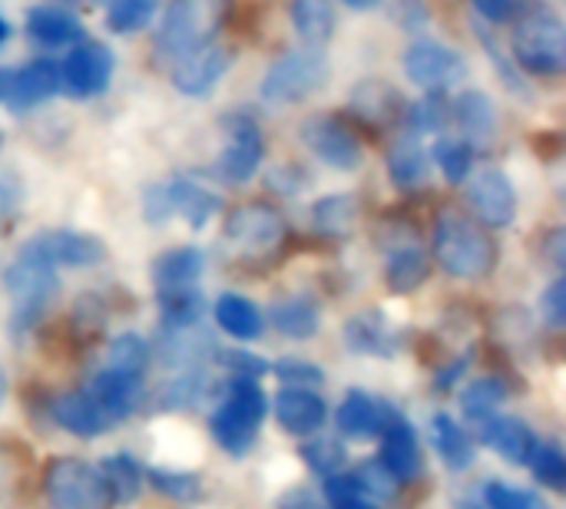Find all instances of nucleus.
Returning <instances> with one entry per match:
<instances>
[{
	"mask_svg": "<svg viewBox=\"0 0 566 509\" xmlns=\"http://www.w3.org/2000/svg\"><path fill=\"white\" fill-rule=\"evenodd\" d=\"M395 17H398V23H405L408 30H418V26L428 23V7H424L421 0H398V3H395Z\"/></svg>",
	"mask_w": 566,
	"mask_h": 509,
	"instance_id": "603ef678",
	"label": "nucleus"
},
{
	"mask_svg": "<svg viewBox=\"0 0 566 509\" xmlns=\"http://www.w3.org/2000/svg\"><path fill=\"white\" fill-rule=\"evenodd\" d=\"M345 344L358 354H371V358H391L398 354V331L391 328V321L378 311H361L355 318H348L345 325Z\"/></svg>",
	"mask_w": 566,
	"mask_h": 509,
	"instance_id": "5701e85b",
	"label": "nucleus"
},
{
	"mask_svg": "<svg viewBox=\"0 0 566 509\" xmlns=\"http://www.w3.org/2000/svg\"><path fill=\"white\" fill-rule=\"evenodd\" d=\"M103 480H106L113 500L133 503L136 494H139V487H143V467H139L133 457L116 454V457H106V464H103Z\"/></svg>",
	"mask_w": 566,
	"mask_h": 509,
	"instance_id": "e433bc0d",
	"label": "nucleus"
},
{
	"mask_svg": "<svg viewBox=\"0 0 566 509\" xmlns=\"http://www.w3.org/2000/svg\"><path fill=\"white\" fill-rule=\"evenodd\" d=\"M222 358H226V364H229V368H235V371H239V378H259V374H265V364H262V358H255V354L222 351Z\"/></svg>",
	"mask_w": 566,
	"mask_h": 509,
	"instance_id": "864d4df0",
	"label": "nucleus"
},
{
	"mask_svg": "<svg viewBox=\"0 0 566 509\" xmlns=\"http://www.w3.org/2000/svg\"><path fill=\"white\" fill-rule=\"evenodd\" d=\"M20 255L33 258V262H43L50 268H90V265H99L106 258V245L96 235H86V232L53 229V232L33 235L20 248Z\"/></svg>",
	"mask_w": 566,
	"mask_h": 509,
	"instance_id": "f8f14e48",
	"label": "nucleus"
},
{
	"mask_svg": "<svg viewBox=\"0 0 566 509\" xmlns=\"http://www.w3.org/2000/svg\"><path fill=\"white\" fill-rule=\"evenodd\" d=\"M335 509H375L371 503H365V500H352V503H342V507Z\"/></svg>",
	"mask_w": 566,
	"mask_h": 509,
	"instance_id": "bf43d9fd",
	"label": "nucleus"
},
{
	"mask_svg": "<svg viewBox=\"0 0 566 509\" xmlns=\"http://www.w3.org/2000/svg\"><path fill=\"white\" fill-rule=\"evenodd\" d=\"M143 212L149 222H166L172 215H179L186 225L192 229H202L216 212H219V199L202 189L199 182H189V179H172L166 185H153L146 192V202H143Z\"/></svg>",
	"mask_w": 566,
	"mask_h": 509,
	"instance_id": "1a4fd4ad",
	"label": "nucleus"
},
{
	"mask_svg": "<svg viewBox=\"0 0 566 509\" xmlns=\"http://www.w3.org/2000/svg\"><path fill=\"white\" fill-rule=\"evenodd\" d=\"M348 106L361 123L381 126V129L395 126V123H405V113H408V99L388 79H361V83H355L352 93H348Z\"/></svg>",
	"mask_w": 566,
	"mask_h": 509,
	"instance_id": "6ab92c4d",
	"label": "nucleus"
},
{
	"mask_svg": "<svg viewBox=\"0 0 566 509\" xmlns=\"http://www.w3.org/2000/svg\"><path fill=\"white\" fill-rule=\"evenodd\" d=\"M272 325L285 338H295V341L315 338V331H318V308H315L312 298L292 295V298H285V301H279L272 308Z\"/></svg>",
	"mask_w": 566,
	"mask_h": 509,
	"instance_id": "72a5a7b5",
	"label": "nucleus"
},
{
	"mask_svg": "<svg viewBox=\"0 0 566 509\" xmlns=\"http://www.w3.org/2000/svg\"><path fill=\"white\" fill-rule=\"evenodd\" d=\"M504 397H507V391H504L501 381H494V378L491 381H474L471 388L461 391V407H464L468 417L484 421V417H491L501 407Z\"/></svg>",
	"mask_w": 566,
	"mask_h": 509,
	"instance_id": "a19ab883",
	"label": "nucleus"
},
{
	"mask_svg": "<svg viewBox=\"0 0 566 509\" xmlns=\"http://www.w3.org/2000/svg\"><path fill=\"white\" fill-rule=\"evenodd\" d=\"M328 73H332L328 56L318 46L292 50L269 66L259 93L269 106H295V103L315 96L328 83Z\"/></svg>",
	"mask_w": 566,
	"mask_h": 509,
	"instance_id": "20e7f679",
	"label": "nucleus"
},
{
	"mask_svg": "<svg viewBox=\"0 0 566 509\" xmlns=\"http://www.w3.org/2000/svg\"><path fill=\"white\" fill-rule=\"evenodd\" d=\"M285 235H289V225H285L282 212L265 202H245V205L232 209L222 225L226 245L242 258H265V255L279 252Z\"/></svg>",
	"mask_w": 566,
	"mask_h": 509,
	"instance_id": "423d86ee",
	"label": "nucleus"
},
{
	"mask_svg": "<svg viewBox=\"0 0 566 509\" xmlns=\"http://www.w3.org/2000/svg\"><path fill=\"white\" fill-rule=\"evenodd\" d=\"M431 275V258L421 252V248H398L391 252L388 265H385V278H388V288L398 291V295H408V291H418Z\"/></svg>",
	"mask_w": 566,
	"mask_h": 509,
	"instance_id": "2f4dec72",
	"label": "nucleus"
},
{
	"mask_svg": "<svg viewBox=\"0 0 566 509\" xmlns=\"http://www.w3.org/2000/svg\"><path fill=\"white\" fill-rule=\"evenodd\" d=\"M541 315L547 318L551 328H564L566 321V282L557 278L547 291H544V301H541Z\"/></svg>",
	"mask_w": 566,
	"mask_h": 509,
	"instance_id": "3c124183",
	"label": "nucleus"
},
{
	"mask_svg": "<svg viewBox=\"0 0 566 509\" xmlns=\"http://www.w3.org/2000/svg\"><path fill=\"white\" fill-rule=\"evenodd\" d=\"M431 162L424 146L418 142V136H401L391 149H388V176L401 192H411L418 185L428 182Z\"/></svg>",
	"mask_w": 566,
	"mask_h": 509,
	"instance_id": "bb28decb",
	"label": "nucleus"
},
{
	"mask_svg": "<svg viewBox=\"0 0 566 509\" xmlns=\"http://www.w3.org/2000/svg\"><path fill=\"white\" fill-rule=\"evenodd\" d=\"M275 378L285 381L289 388H318L325 381V374L315 364L298 361V358H285L282 364H275Z\"/></svg>",
	"mask_w": 566,
	"mask_h": 509,
	"instance_id": "a18cd8bd",
	"label": "nucleus"
},
{
	"mask_svg": "<svg viewBox=\"0 0 566 509\" xmlns=\"http://www.w3.org/2000/svg\"><path fill=\"white\" fill-rule=\"evenodd\" d=\"M116 70V56L99 40H80L60 63V89L70 99H93L103 96Z\"/></svg>",
	"mask_w": 566,
	"mask_h": 509,
	"instance_id": "6e6552de",
	"label": "nucleus"
},
{
	"mask_svg": "<svg viewBox=\"0 0 566 509\" xmlns=\"http://www.w3.org/2000/svg\"><path fill=\"white\" fill-rule=\"evenodd\" d=\"M451 119H458L464 139L478 149V146H491L497 139V109L494 99L481 89H464L454 103H451Z\"/></svg>",
	"mask_w": 566,
	"mask_h": 509,
	"instance_id": "4be33fe9",
	"label": "nucleus"
},
{
	"mask_svg": "<svg viewBox=\"0 0 566 509\" xmlns=\"http://www.w3.org/2000/svg\"><path fill=\"white\" fill-rule=\"evenodd\" d=\"M478 17L488 23H511L524 13L527 0H471Z\"/></svg>",
	"mask_w": 566,
	"mask_h": 509,
	"instance_id": "49530a36",
	"label": "nucleus"
},
{
	"mask_svg": "<svg viewBox=\"0 0 566 509\" xmlns=\"http://www.w3.org/2000/svg\"><path fill=\"white\" fill-rule=\"evenodd\" d=\"M289 17H292L295 33H298L308 46L328 43L332 33H335V26H338V17H335L332 0H292V3H289Z\"/></svg>",
	"mask_w": 566,
	"mask_h": 509,
	"instance_id": "c85d7f7f",
	"label": "nucleus"
},
{
	"mask_svg": "<svg viewBox=\"0 0 566 509\" xmlns=\"http://www.w3.org/2000/svg\"><path fill=\"white\" fill-rule=\"evenodd\" d=\"M514 56L531 76H560L566 70V26L551 7H524L514 20Z\"/></svg>",
	"mask_w": 566,
	"mask_h": 509,
	"instance_id": "7ed1b4c3",
	"label": "nucleus"
},
{
	"mask_svg": "<svg viewBox=\"0 0 566 509\" xmlns=\"http://www.w3.org/2000/svg\"><path fill=\"white\" fill-rule=\"evenodd\" d=\"M232 0H169L156 33V53L179 63L182 56L209 46L226 26Z\"/></svg>",
	"mask_w": 566,
	"mask_h": 509,
	"instance_id": "f03ea898",
	"label": "nucleus"
},
{
	"mask_svg": "<svg viewBox=\"0 0 566 509\" xmlns=\"http://www.w3.org/2000/svg\"><path fill=\"white\" fill-rule=\"evenodd\" d=\"M405 73L415 86L428 89V93H444L451 86H458L468 73L464 56L458 50H451L448 43L438 40H418L405 50Z\"/></svg>",
	"mask_w": 566,
	"mask_h": 509,
	"instance_id": "ddd939ff",
	"label": "nucleus"
},
{
	"mask_svg": "<svg viewBox=\"0 0 566 509\" xmlns=\"http://www.w3.org/2000/svg\"><path fill=\"white\" fill-rule=\"evenodd\" d=\"M421 444L415 427L391 407H385L381 424V467L391 474L395 484H411L421 477Z\"/></svg>",
	"mask_w": 566,
	"mask_h": 509,
	"instance_id": "2eb2a0df",
	"label": "nucleus"
},
{
	"mask_svg": "<svg viewBox=\"0 0 566 509\" xmlns=\"http://www.w3.org/2000/svg\"><path fill=\"white\" fill-rule=\"evenodd\" d=\"M355 477H358V484H361L365 494H375V497H391V494H395V480H391V474L381 467V460L358 467Z\"/></svg>",
	"mask_w": 566,
	"mask_h": 509,
	"instance_id": "09e8293b",
	"label": "nucleus"
},
{
	"mask_svg": "<svg viewBox=\"0 0 566 509\" xmlns=\"http://www.w3.org/2000/svg\"><path fill=\"white\" fill-rule=\"evenodd\" d=\"M159 0H109L106 7V26L113 33H136L156 17Z\"/></svg>",
	"mask_w": 566,
	"mask_h": 509,
	"instance_id": "58836bf2",
	"label": "nucleus"
},
{
	"mask_svg": "<svg viewBox=\"0 0 566 509\" xmlns=\"http://www.w3.org/2000/svg\"><path fill=\"white\" fill-rule=\"evenodd\" d=\"M405 123L411 126V136L441 132L451 123V103L444 99V93H428L418 103H408Z\"/></svg>",
	"mask_w": 566,
	"mask_h": 509,
	"instance_id": "c9c22d12",
	"label": "nucleus"
},
{
	"mask_svg": "<svg viewBox=\"0 0 566 509\" xmlns=\"http://www.w3.org/2000/svg\"><path fill=\"white\" fill-rule=\"evenodd\" d=\"M361 484H358V477L355 474H332L328 477V484H325V497L335 503V507H342V503H352V500H361Z\"/></svg>",
	"mask_w": 566,
	"mask_h": 509,
	"instance_id": "8fccbe9b",
	"label": "nucleus"
},
{
	"mask_svg": "<svg viewBox=\"0 0 566 509\" xmlns=\"http://www.w3.org/2000/svg\"><path fill=\"white\" fill-rule=\"evenodd\" d=\"M3 282L13 298V325L17 328H30L46 311L50 298L56 295V268L23 258V255L7 268Z\"/></svg>",
	"mask_w": 566,
	"mask_h": 509,
	"instance_id": "9d476101",
	"label": "nucleus"
},
{
	"mask_svg": "<svg viewBox=\"0 0 566 509\" xmlns=\"http://www.w3.org/2000/svg\"><path fill=\"white\" fill-rule=\"evenodd\" d=\"M146 361H149V348H146V341L139 335H119L109 344V368L119 371V374H126V378L143 381Z\"/></svg>",
	"mask_w": 566,
	"mask_h": 509,
	"instance_id": "ea45409f",
	"label": "nucleus"
},
{
	"mask_svg": "<svg viewBox=\"0 0 566 509\" xmlns=\"http://www.w3.org/2000/svg\"><path fill=\"white\" fill-rule=\"evenodd\" d=\"M226 132H229V146L222 149L216 172L229 185H245L265 159V136H262L259 123L245 113H229Z\"/></svg>",
	"mask_w": 566,
	"mask_h": 509,
	"instance_id": "9b49d317",
	"label": "nucleus"
},
{
	"mask_svg": "<svg viewBox=\"0 0 566 509\" xmlns=\"http://www.w3.org/2000/svg\"><path fill=\"white\" fill-rule=\"evenodd\" d=\"M302 142L332 169L352 172L361 166V142L358 136L335 116H308L302 123Z\"/></svg>",
	"mask_w": 566,
	"mask_h": 509,
	"instance_id": "4468645a",
	"label": "nucleus"
},
{
	"mask_svg": "<svg viewBox=\"0 0 566 509\" xmlns=\"http://www.w3.org/2000/svg\"><path fill=\"white\" fill-rule=\"evenodd\" d=\"M527 464H531L534 477L544 487H551V490H564L566 487V457L560 454V447H554V444H534Z\"/></svg>",
	"mask_w": 566,
	"mask_h": 509,
	"instance_id": "79ce46f5",
	"label": "nucleus"
},
{
	"mask_svg": "<svg viewBox=\"0 0 566 509\" xmlns=\"http://www.w3.org/2000/svg\"><path fill=\"white\" fill-rule=\"evenodd\" d=\"M232 66V50L229 46H219V43H209L189 56H182L172 70V86L186 96H206L212 93L222 76L229 73Z\"/></svg>",
	"mask_w": 566,
	"mask_h": 509,
	"instance_id": "a211bd4d",
	"label": "nucleus"
},
{
	"mask_svg": "<svg viewBox=\"0 0 566 509\" xmlns=\"http://www.w3.org/2000/svg\"><path fill=\"white\" fill-rule=\"evenodd\" d=\"M348 7H355V10H371V7H378L381 0H345Z\"/></svg>",
	"mask_w": 566,
	"mask_h": 509,
	"instance_id": "4d7b16f0",
	"label": "nucleus"
},
{
	"mask_svg": "<svg viewBox=\"0 0 566 509\" xmlns=\"http://www.w3.org/2000/svg\"><path fill=\"white\" fill-rule=\"evenodd\" d=\"M302 460H305L315 474L332 477V474H338V470L345 467L348 454H345V447H342L338 441L318 437V441H308V444L302 447Z\"/></svg>",
	"mask_w": 566,
	"mask_h": 509,
	"instance_id": "37998d69",
	"label": "nucleus"
},
{
	"mask_svg": "<svg viewBox=\"0 0 566 509\" xmlns=\"http://www.w3.org/2000/svg\"><path fill=\"white\" fill-rule=\"evenodd\" d=\"M216 321L226 335H232L239 341H255V338H262V328H265L262 311L242 295H222L216 301Z\"/></svg>",
	"mask_w": 566,
	"mask_h": 509,
	"instance_id": "c756f323",
	"label": "nucleus"
},
{
	"mask_svg": "<svg viewBox=\"0 0 566 509\" xmlns=\"http://www.w3.org/2000/svg\"><path fill=\"white\" fill-rule=\"evenodd\" d=\"M434 162L438 169L448 176V182H464L471 176V166H474V146L468 139H451V136H441L434 142Z\"/></svg>",
	"mask_w": 566,
	"mask_h": 509,
	"instance_id": "4c0bfd02",
	"label": "nucleus"
},
{
	"mask_svg": "<svg viewBox=\"0 0 566 509\" xmlns=\"http://www.w3.org/2000/svg\"><path fill=\"white\" fill-rule=\"evenodd\" d=\"M328 417L325 401L308 391V388H285L275 397V421L282 424V431H289L292 437H308L315 434Z\"/></svg>",
	"mask_w": 566,
	"mask_h": 509,
	"instance_id": "412c9836",
	"label": "nucleus"
},
{
	"mask_svg": "<svg viewBox=\"0 0 566 509\" xmlns=\"http://www.w3.org/2000/svg\"><path fill=\"white\" fill-rule=\"evenodd\" d=\"M434 262L461 282L488 278L497 265L494 238L471 219L444 212L434 225Z\"/></svg>",
	"mask_w": 566,
	"mask_h": 509,
	"instance_id": "f257e3e1",
	"label": "nucleus"
},
{
	"mask_svg": "<svg viewBox=\"0 0 566 509\" xmlns=\"http://www.w3.org/2000/svg\"><path fill=\"white\" fill-rule=\"evenodd\" d=\"M484 497H488L491 509H547V503L537 494L517 490V487H507V484H491L484 490Z\"/></svg>",
	"mask_w": 566,
	"mask_h": 509,
	"instance_id": "c03bdc74",
	"label": "nucleus"
},
{
	"mask_svg": "<svg viewBox=\"0 0 566 509\" xmlns=\"http://www.w3.org/2000/svg\"><path fill=\"white\" fill-rule=\"evenodd\" d=\"M312 222L328 238H348L358 222V199L355 195H325L312 205Z\"/></svg>",
	"mask_w": 566,
	"mask_h": 509,
	"instance_id": "473e14b6",
	"label": "nucleus"
},
{
	"mask_svg": "<svg viewBox=\"0 0 566 509\" xmlns=\"http://www.w3.org/2000/svg\"><path fill=\"white\" fill-rule=\"evenodd\" d=\"M206 258L199 248H169L153 262V285L156 295H179V291H192L202 278Z\"/></svg>",
	"mask_w": 566,
	"mask_h": 509,
	"instance_id": "aec40b11",
	"label": "nucleus"
},
{
	"mask_svg": "<svg viewBox=\"0 0 566 509\" xmlns=\"http://www.w3.org/2000/svg\"><path fill=\"white\" fill-rule=\"evenodd\" d=\"M468 199L488 229H507L517 219V192L501 169H481L471 179Z\"/></svg>",
	"mask_w": 566,
	"mask_h": 509,
	"instance_id": "dca6fc26",
	"label": "nucleus"
},
{
	"mask_svg": "<svg viewBox=\"0 0 566 509\" xmlns=\"http://www.w3.org/2000/svg\"><path fill=\"white\" fill-rule=\"evenodd\" d=\"M139 394H143V381H136V378H126V374H119V371H113V368H106V371H99L96 378H93V384H90V397L96 401V407L113 421H123V417H129L133 414V407H136V401H139Z\"/></svg>",
	"mask_w": 566,
	"mask_h": 509,
	"instance_id": "393cba45",
	"label": "nucleus"
},
{
	"mask_svg": "<svg viewBox=\"0 0 566 509\" xmlns=\"http://www.w3.org/2000/svg\"><path fill=\"white\" fill-rule=\"evenodd\" d=\"M7 40H10V23H7V20L0 17V46H3Z\"/></svg>",
	"mask_w": 566,
	"mask_h": 509,
	"instance_id": "13d9d810",
	"label": "nucleus"
},
{
	"mask_svg": "<svg viewBox=\"0 0 566 509\" xmlns=\"http://www.w3.org/2000/svg\"><path fill=\"white\" fill-rule=\"evenodd\" d=\"M484 444L501 454L507 464H527L531 460V450L537 444L534 431L517 421V417H491L484 424Z\"/></svg>",
	"mask_w": 566,
	"mask_h": 509,
	"instance_id": "a878e982",
	"label": "nucleus"
},
{
	"mask_svg": "<svg viewBox=\"0 0 566 509\" xmlns=\"http://www.w3.org/2000/svg\"><path fill=\"white\" fill-rule=\"evenodd\" d=\"M7 89H10V70L0 66V106L7 103Z\"/></svg>",
	"mask_w": 566,
	"mask_h": 509,
	"instance_id": "6e6d98bb",
	"label": "nucleus"
},
{
	"mask_svg": "<svg viewBox=\"0 0 566 509\" xmlns=\"http://www.w3.org/2000/svg\"><path fill=\"white\" fill-rule=\"evenodd\" d=\"M431 434H434V447H438L441 460L451 470H468L474 464V444H471V437L461 431V424L454 417L438 414L434 424H431Z\"/></svg>",
	"mask_w": 566,
	"mask_h": 509,
	"instance_id": "f704fd0d",
	"label": "nucleus"
},
{
	"mask_svg": "<svg viewBox=\"0 0 566 509\" xmlns=\"http://www.w3.org/2000/svg\"><path fill=\"white\" fill-rule=\"evenodd\" d=\"M43 494L53 509H109L113 494L99 470L83 460H53L43 477Z\"/></svg>",
	"mask_w": 566,
	"mask_h": 509,
	"instance_id": "0eeeda50",
	"label": "nucleus"
},
{
	"mask_svg": "<svg viewBox=\"0 0 566 509\" xmlns=\"http://www.w3.org/2000/svg\"><path fill=\"white\" fill-rule=\"evenodd\" d=\"M282 509H322V503H318L308 490H292V494L282 500Z\"/></svg>",
	"mask_w": 566,
	"mask_h": 509,
	"instance_id": "5fc2aeb1",
	"label": "nucleus"
},
{
	"mask_svg": "<svg viewBox=\"0 0 566 509\" xmlns=\"http://www.w3.org/2000/svg\"><path fill=\"white\" fill-rule=\"evenodd\" d=\"M27 36L40 46H73L86 36L83 23L63 7H30Z\"/></svg>",
	"mask_w": 566,
	"mask_h": 509,
	"instance_id": "b1692460",
	"label": "nucleus"
},
{
	"mask_svg": "<svg viewBox=\"0 0 566 509\" xmlns=\"http://www.w3.org/2000/svg\"><path fill=\"white\" fill-rule=\"evenodd\" d=\"M385 407L388 404H378L368 394L352 391L342 401V407H338V427H342V434H348V437H375V434H381Z\"/></svg>",
	"mask_w": 566,
	"mask_h": 509,
	"instance_id": "7c9ffc66",
	"label": "nucleus"
},
{
	"mask_svg": "<svg viewBox=\"0 0 566 509\" xmlns=\"http://www.w3.org/2000/svg\"><path fill=\"white\" fill-rule=\"evenodd\" d=\"M60 93V63L50 56L30 60L17 70H10V89H7V109L27 113L33 106H43Z\"/></svg>",
	"mask_w": 566,
	"mask_h": 509,
	"instance_id": "f3484780",
	"label": "nucleus"
},
{
	"mask_svg": "<svg viewBox=\"0 0 566 509\" xmlns=\"http://www.w3.org/2000/svg\"><path fill=\"white\" fill-rule=\"evenodd\" d=\"M265 411H269V404H265V394L255 384V378H235L226 404L212 414V424H209L216 444L235 457L249 454L255 444V434L265 421Z\"/></svg>",
	"mask_w": 566,
	"mask_h": 509,
	"instance_id": "39448f33",
	"label": "nucleus"
},
{
	"mask_svg": "<svg viewBox=\"0 0 566 509\" xmlns=\"http://www.w3.org/2000/svg\"><path fill=\"white\" fill-rule=\"evenodd\" d=\"M149 480L166 494V497H176V500H192L199 497V484L186 474H163V470H149Z\"/></svg>",
	"mask_w": 566,
	"mask_h": 509,
	"instance_id": "de8ad7c7",
	"label": "nucleus"
},
{
	"mask_svg": "<svg viewBox=\"0 0 566 509\" xmlns=\"http://www.w3.org/2000/svg\"><path fill=\"white\" fill-rule=\"evenodd\" d=\"M53 421L76 437H96L109 427V417L96 407L90 394H63L53 404Z\"/></svg>",
	"mask_w": 566,
	"mask_h": 509,
	"instance_id": "cd10ccee",
	"label": "nucleus"
}]
</instances>
